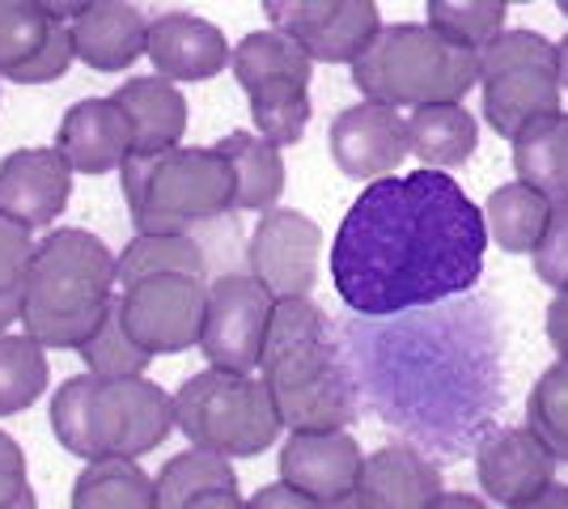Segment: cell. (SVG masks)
I'll use <instances>...</instances> for the list:
<instances>
[{"mask_svg": "<svg viewBox=\"0 0 568 509\" xmlns=\"http://www.w3.org/2000/svg\"><path fill=\"white\" fill-rule=\"evenodd\" d=\"M72 60H77V48H72V26L55 22L48 43L34 51L22 69H13L9 81H13V85H48V81H60V77L69 73Z\"/></svg>", "mask_w": 568, "mask_h": 509, "instance_id": "cell-39", "label": "cell"}, {"mask_svg": "<svg viewBox=\"0 0 568 509\" xmlns=\"http://www.w3.org/2000/svg\"><path fill=\"white\" fill-rule=\"evenodd\" d=\"M158 480V509H183L187 501L216 492V488H237L230 455H216L204 446H191L183 455L166 459V467L153 476Z\"/></svg>", "mask_w": 568, "mask_h": 509, "instance_id": "cell-30", "label": "cell"}, {"mask_svg": "<svg viewBox=\"0 0 568 509\" xmlns=\"http://www.w3.org/2000/svg\"><path fill=\"white\" fill-rule=\"evenodd\" d=\"M251 509H327L318 497H310V492H302V488L293 485H267L260 488L255 497H251Z\"/></svg>", "mask_w": 568, "mask_h": 509, "instance_id": "cell-43", "label": "cell"}, {"mask_svg": "<svg viewBox=\"0 0 568 509\" xmlns=\"http://www.w3.org/2000/svg\"><path fill=\"white\" fill-rule=\"evenodd\" d=\"M94 390L98 374H72L64 387L51 395V434L55 441L77 455V459L94 462Z\"/></svg>", "mask_w": 568, "mask_h": 509, "instance_id": "cell-33", "label": "cell"}, {"mask_svg": "<svg viewBox=\"0 0 568 509\" xmlns=\"http://www.w3.org/2000/svg\"><path fill=\"white\" fill-rule=\"evenodd\" d=\"M514 145V174L521 183L539 187L547 200H568V111H547L539 120H530Z\"/></svg>", "mask_w": 568, "mask_h": 509, "instance_id": "cell-24", "label": "cell"}, {"mask_svg": "<svg viewBox=\"0 0 568 509\" xmlns=\"http://www.w3.org/2000/svg\"><path fill=\"white\" fill-rule=\"evenodd\" d=\"M509 509H568V485H551L544 488V492H535V497H526V501H518V506Z\"/></svg>", "mask_w": 568, "mask_h": 509, "instance_id": "cell-46", "label": "cell"}, {"mask_svg": "<svg viewBox=\"0 0 568 509\" xmlns=\"http://www.w3.org/2000/svg\"><path fill=\"white\" fill-rule=\"evenodd\" d=\"M144 55L170 81H213L221 69H230L234 48L221 26L204 22L195 13H162L149 22Z\"/></svg>", "mask_w": 568, "mask_h": 509, "instance_id": "cell-17", "label": "cell"}, {"mask_svg": "<svg viewBox=\"0 0 568 509\" xmlns=\"http://www.w3.org/2000/svg\"><path fill=\"white\" fill-rule=\"evenodd\" d=\"M260 378L267 383L284 429H348L361 416L348 339L310 297H276Z\"/></svg>", "mask_w": 568, "mask_h": 509, "instance_id": "cell-3", "label": "cell"}, {"mask_svg": "<svg viewBox=\"0 0 568 509\" xmlns=\"http://www.w3.org/2000/svg\"><path fill=\"white\" fill-rule=\"evenodd\" d=\"M556 55H560V85L568 90V34L556 43Z\"/></svg>", "mask_w": 568, "mask_h": 509, "instance_id": "cell-51", "label": "cell"}, {"mask_svg": "<svg viewBox=\"0 0 568 509\" xmlns=\"http://www.w3.org/2000/svg\"><path fill=\"white\" fill-rule=\"evenodd\" d=\"M353 85L386 106L463 102L479 85V51L446 39L428 22L382 26L378 39L356 55Z\"/></svg>", "mask_w": 568, "mask_h": 509, "instance_id": "cell-5", "label": "cell"}, {"mask_svg": "<svg viewBox=\"0 0 568 509\" xmlns=\"http://www.w3.org/2000/svg\"><path fill=\"white\" fill-rule=\"evenodd\" d=\"M530 259H535V276L544 285H551L556 293L568 289V200L551 208V221H547L544 238H539Z\"/></svg>", "mask_w": 568, "mask_h": 509, "instance_id": "cell-40", "label": "cell"}, {"mask_svg": "<svg viewBox=\"0 0 568 509\" xmlns=\"http://www.w3.org/2000/svg\"><path fill=\"white\" fill-rule=\"evenodd\" d=\"M361 390L374 413L425 455L475 450L505 408V327L479 293L365 318L348 327Z\"/></svg>", "mask_w": 568, "mask_h": 509, "instance_id": "cell-1", "label": "cell"}, {"mask_svg": "<svg viewBox=\"0 0 568 509\" xmlns=\"http://www.w3.org/2000/svg\"><path fill=\"white\" fill-rule=\"evenodd\" d=\"M221 157L234 170V208L242 213H267L276 208L284 192V157L260 132H230L216 141Z\"/></svg>", "mask_w": 568, "mask_h": 509, "instance_id": "cell-23", "label": "cell"}, {"mask_svg": "<svg viewBox=\"0 0 568 509\" xmlns=\"http://www.w3.org/2000/svg\"><path fill=\"white\" fill-rule=\"evenodd\" d=\"M55 149L77 174H111L132 157V123L115 98H81L64 111Z\"/></svg>", "mask_w": 568, "mask_h": 509, "instance_id": "cell-18", "label": "cell"}, {"mask_svg": "<svg viewBox=\"0 0 568 509\" xmlns=\"http://www.w3.org/2000/svg\"><path fill=\"white\" fill-rule=\"evenodd\" d=\"M339 0H263V18L276 26V30H288L297 43L310 39L318 26L335 13Z\"/></svg>", "mask_w": 568, "mask_h": 509, "instance_id": "cell-41", "label": "cell"}, {"mask_svg": "<svg viewBox=\"0 0 568 509\" xmlns=\"http://www.w3.org/2000/svg\"><path fill=\"white\" fill-rule=\"evenodd\" d=\"M479 90L488 128L514 141L530 120L560 111V55L539 30H500L479 51Z\"/></svg>", "mask_w": 568, "mask_h": 509, "instance_id": "cell-8", "label": "cell"}, {"mask_svg": "<svg viewBox=\"0 0 568 509\" xmlns=\"http://www.w3.org/2000/svg\"><path fill=\"white\" fill-rule=\"evenodd\" d=\"M230 69H234L242 90H255V85H267V81H302V85H310L314 55L288 30L272 26V30H255V34H246L237 43Z\"/></svg>", "mask_w": 568, "mask_h": 509, "instance_id": "cell-27", "label": "cell"}, {"mask_svg": "<svg viewBox=\"0 0 568 509\" xmlns=\"http://www.w3.org/2000/svg\"><path fill=\"white\" fill-rule=\"evenodd\" d=\"M251 102V123L272 145H297L310 128V90L302 81H267L255 90H242Z\"/></svg>", "mask_w": 568, "mask_h": 509, "instance_id": "cell-32", "label": "cell"}, {"mask_svg": "<svg viewBox=\"0 0 568 509\" xmlns=\"http://www.w3.org/2000/svg\"><path fill=\"white\" fill-rule=\"evenodd\" d=\"M34 230L26 221L0 213V293L9 289H26V276H30V264H34Z\"/></svg>", "mask_w": 568, "mask_h": 509, "instance_id": "cell-38", "label": "cell"}, {"mask_svg": "<svg viewBox=\"0 0 568 509\" xmlns=\"http://www.w3.org/2000/svg\"><path fill=\"white\" fill-rule=\"evenodd\" d=\"M69 509H158V480L136 459H94L77 471Z\"/></svg>", "mask_w": 568, "mask_h": 509, "instance_id": "cell-26", "label": "cell"}, {"mask_svg": "<svg viewBox=\"0 0 568 509\" xmlns=\"http://www.w3.org/2000/svg\"><path fill=\"white\" fill-rule=\"evenodd\" d=\"M183 509H251V501L237 488H216V492H204V497L187 501Z\"/></svg>", "mask_w": 568, "mask_h": 509, "instance_id": "cell-45", "label": "cell"}, {"mask_svg": "<svg viewBox=\"0 0 568 509\" xmlns=\"http://www.w3.org/2000/svg\"><path fill=\"white\" fill-rule=\"evenodd\" d=\"M204 311H209V281L204 276L166 272V276H144V281H132L119 289L123 327L153 357L187 353L191 344H200Z\"/></svg>", "mask_w": 568, "mask_h": 509, "instance_id": "cell-9", "label": "cell"}, {"mask_svg": "<svg viewBox=\"0 0 568 509\" xmlns=\"http://www.w3.org/2000/svg\"><path fill=\"white\" fill-rule=\"evenodd\" d=\"M556 4H560V13H565V18H568V0H556Z\"/></svg>", "mask_w": 568, "mask_h": 509, "instance_id": "cell-53", "label": "cell"}, {"mask_svg": "<svg viewBox=\"0 0 568 509\" xmlns=\"http://www.w3.org/2000/svg\"><path fill=\"white\" fill-rule=\"evenodd\" d=\"M509 4H530V0H509Z\"/></svg>", "mask_w": 568, "mask_h": 509, "instance_id": "cell-54", "label": "cell"}, {"mask_svg": "<svg viewBox=\"0 0 568 509\" xmlns=\"http://www.w3.org/2000/svg\"><path fill=\"white\" fill-rule=\"evenodd\" d=\"M323 259V230L297 208H267L255 221L246 246L251 276L267 285L276 297H310Z\"/></svg>", "mask_w": 568, "mask_h": 509, "instance_id": "cell-12", "label": "cell"}, {"mask_svg": "<svg viewBox=\"0 0 568 509\" xmlns=\"http://www.w3.org/2000/svg\"><path fill=\"white\" fill-rule=\"evenodd\" d=\"M174 425L191 446L230 459H255L276 446L284 420L263 378L237 369H200L174 390Z\"/></svg>", "mask_w": 568, "mask_h": 509, "instance_id": "cell-7", "label": "cell"}, {"mask_svg": "<svg viewBox=\"0 0 568 509\" xmlns=\"http://www.w3.org/2000/svg\"><path fill=\"white\" fill-rule=\"evenodd\" d=\"M48 353L30 332H0V416L26 413L48 395Z\"/></svg>", "mask_w": 568, "mask_h": 509, "instance_id": "cell-28", "label": "cell"}, {"mask_svg": "<svg viewBox=\"0 0 568 509\" xmlns=\"http://www.w3.org/2000/svg\"><path fill=\"white\" fill-rule=\"evenodd\" d=\"M119 183L136 234H191L195 225L234 213V170L221 149L174 145L132 153L119 166Z\"/></svg>", "mask_w": 568, "mask_h": 509, "instance_id": "cell-6", "label": "cell"}, {"mask_svg": "<svg viewBox=\"0 0 568 509\" xmlns=\"http://www.w3.org/2000/svg\"><path fill=\"white\" fill-rule=\"evenodd\" d=\"M174 395L136 378H98L94 459H141L174 434Z\"/></svg>", "mask_w": 568, "mask_h": 509, "instance_id": "cell-11", "label": "cell"}, {"mask_svg": "<svg viewBox=\"0 0 568 509\" xmlns=\"http://www.w3.org/2000/svg\"><path fill=\"white\" fill-rule=\"evenodd\" d=\"M547 339L556 348V357H568V289H560L547 302Z\"/></svg>", "mask_w": 568, "mask_h": 509, "instance_id": "cell-44", "label": "cell"}, {"mask_svg": "<svg viewBox=\"0 0 568 509\" xmlns=\"http://www.w3.org/2000/svg\"><path fill=\"white\" fill-rule=\"evenodd\" d=\"M26 455L22 446L13 441V437L0 429V506H9V501H18L26 492Z\"/></svg>", "mask_w": 568, "mask_h": 509, "instance_id": "cell-42", "label": "cell"}, {"mask_svg": "<svg viewBox=\"0 0 568 509\" xmlns=\"http://www.w3.org/2000/svg\"><path fill=\"white\" fill-rule=\"evenodd\" d=\"M526 425L551 446V455L568 462V357L544 369L526 399Z\"/></svg>", "mask_w": 568, "mask_h": 509, "instance_id": "cell-37", "label": "cell"}, {"mask_svg": "<svg viewBox=\"0 0 568 509\" xmlns=\"http://www.w3.org/2000/svg\"><path fill=\"white\" fill-rule=\"evenodd\" d=\"M428 509H488V501L475 492H442Z\"/></svg>", "mask_w": 568, "mask_h": 509, "instance_id": "cell-49", "label": "cell"}, {"mask_svg": "<svg viewBox=\"0 0 568 509\" xmlns=\"http://www.w3.org/2000/svg\"><path fill=\"white\" fill-rule=\"evenodd\" d=\"M551 208H556V200H547L539 187L514 179V183L497 187V192L488 195V204H484L488 238L500 251H509V255H535L547 221H551Z\"/></svg>", "mask_w": 568, "mask_h": 509, "instance_id": "cell-25", "label": "cell"}, {"mask_svg": "<svg viewBox=\"0 0 568 509\" xmlns=\"http://www.w3.org/2000/svg\"><path fill=\"white\" fill-rule=\"evenodd\" d=\"M204 267H209L204 246L191 234H136L119 251V289L144 276H166V272L204 276Z\"/></svg>", "mask_w": 568, "mask_h": 509, "instance_id": "cell-31", "label": "cell"}, {"mask_svg": "<svg viewBox=\"0 0 568 509\" xmlns=\"http://www.w3.org/2000/svg\"><path fill=\"white\" fill-rule=\"evenodd\" d=\"M276 315V293L260 285L251 272H230L209 285V311H204V332H200V353L216 369H237L255 374L267 348Z\"/></svg>", "mask_w": 568, "mask_h": 509, "instance_id": "cell-10", "label": "cell"}, {"mask_svg": "<svg viewBox=\"0 0 568 509\" xmlns=\"http://www.w3.org/2000/svg\"><path fill=\"white\" fill-rule=\"evenodd\" d=\"M119 297V255L90 230H48L26 276L22 332L51 353H77Z\"/></svg>", "mask_w": 568, "mask_h": 509, "instance_id": "cell-4", "label": "cell"}, {"mask_svg": "<svg viewBox=\"0 0 568 509\" xmlns=\"http://www.w3.org/2000/svg\"><path fill=\"white\" fill-rule=\"evenodd\" d=\"M484 208L450 170L365 183L332 243V285L356 318H382L471 293L488 255Z\"/></svg>", "mask_w": 568, "mask_h": 509, "instance_id": "cell-2", "label": "cell"}, {"mask_svg": "<svg viewBox=\"0 0 568 509\" xmlns=\"http://www.w3.org/2000/svg\"><path fill=\"white\" fill-rule=\"evenodd\" d=\"M43 9H48L55 22H72V18H81L90 4H98V0H39Z\"/></svg>", "mask_w": 568, "mask_h": 509, "instance_id": "cell-48", "label": "cell"}, {"mask_svg": "<svg viewBox=\"0 0 568 509\" xmlns=\"http://www.w3.org/2000/svg\"><path fill=\"white\" fill-rule=\"evenodd\" d=\"M22 306H26V289L0 293V332H13V323H22Z\"/></svg>", "mask_w": 568, "mask_h": 509, "instance_id": "cell-47", "label": "cell"}, {"mask_svg": "<svg viewBox=\"0 0 568 509\" xmlns=\"http://www.w3.org/2000/svg\"><path fill=\"white\" fill-rule=\"evenodd\" d=\"M132 123V153H162L183 145L187 132V98L170 77H132L111 94Z\"/></svg>", "mask_w": 568, "mask_h": 509, "instance_id": "cell-21", "label": "cell"}, {"mask_svg": "<svg viewBox=\"0 0 568 509\" xmlns=\"http://www.w3.org/2000/svg\"><path fill=\"white\" fill-rule=\"evenodd\" d=\"M69 26L77 60L90 64L94 73H123L149 48V22L128 0H98Z\"/></svg>", "mask_w": 568, "mask_h": 509, "instance_id": "cell-20", "label": "cell"}, {"mask_svg": "<svg viewBox=\"0 0 568 509\" xmlns=\"http://www.w3.org/2000/svg\"><path fill=\"white\" fill-rule=\"evenodd\" d=\"M505 4L509 0H428L425 13L446 39L484 51L505 30Z\"/></svg>", "mask_w": 568, "mask_h": 509, "instance_id": "cell-35", "label": "cell"}, {"mask_svg": "<svg viewBox=\"0 0 568 509\" xmlns=\"http://www.w3.org/2000/svg\"><path fill=\"white\" fill-rule=\"evenodd\" d=\"M556 455L544 437L530 425H514V429H493L475 446V476L479 488L497 501V506H518L526 497L544 492L556 480Z\"/></svg>", "mask_w": 568, "mask_h": 509, "instance_id": "cell-14", "label": "cell"}, {"mask_svg": "<svg viewBox=\"0 0 568 509\" xmlns=\"http://www.w3.org/2000/svg\"><path fill=\"white\" fill-rule=\"evenodd\" d=\"M407 136H412V157H420V166L454 170L467 166L479 149V123L463 102H433L407 115Z\"/></svg>", "mask_w": 568, "mask_h": 509, "instance_id": "cell-22", "label": "cell"}, {"mask_svg": "<svg viewBox=\"0 0 568 509\" xmlns=\"http://www.w3.org/2000/svg\"><path fill=\"white\" fill-rule=\"evenodd\" d=\"M327 509H365V506H361V497H356V488H353V492H344V497L327 501Z\"/></svg>", "mask_w": 568, "mask_h": 509, "instance_id": "cell-50", "label": "cell"}, {"mask_svg": "<svg viewBox=\"0 0 568 509\" xmlns=\"http://www.w3.org/2000/svg\"><path fill=\"white\" fill-rule=\"evenodd\" d=\"M55 30V18L39 0H0V77L22 69Z\"/></svg>", "mask_w": 568, "mask_h": 509, "instance_id": "cell-36", "label": "cell"}, {"mask_svg": "<svg viewBox=\"0 0 568 509\" xmlns=\"http://www.w3.org/2000/svg\"><path fill=\"white\" fill-rule=\"evenodd\" d=\"M332 157L339 174H348L356 183L395 174L412 157V136L399 106H386L374 98L344 106L332 120Z\"/></svg>", "mask_w": 568, "mask_h": 509, "instance_id": "cell-13", "label": "cell"}, {"mask_svg": "<svg viewBox=\"0 0 568 509\" xmlns=\"http://www.w3.org/2000/svg\"><path fill=\"white\" fill-rule=\"evenodd\" d=\"M0 509H39V501H34V488H26L18 501H9V506H0Z\"/></svg>", "mask_w": 568, "mask_h": 509, "instance_id": "cell-52", "label": "cell"}, {"mask_svg": "<svg viewBox=\"0 0 568 509\" xmlns=\"http://www.w3.org/2000/svg\"><path fill=\"white\" fill-rule=\"evenodd\" d=\"M77 353H81L85 369L98 374V378H136V374H144L149 362H153V353L141 348V344L132 339V332L123 327V318H119V297H115V306L106 311V318L94 327V336L85 339Z\"/></svg>", "mask_w": 568, "mask_h": 509, "instance_id": "cell-34", "label": "cell"}, {"mask_svg": "<svg viewBox=\"0 0 568 509\" xmlns=\"http://www.w3.org/2000/svg\"><path fill=\"white\" fill-rule=\"evenodd\" d=\"M276 462L284 485L302 488L327 506L356 488L365 455L348 429H288Z\"/></svg>", "mask_w": 568, "mask_h": 509, "instance_id": "cell-15", "label": "cell"}, {"mask_svg": "<svg viewBox=\"0 0 568 509\" xmlns=\"http://www.w3.org/2000/svg\"><path fill=\"white\" fill-rule=\"evenodd\" d=\"M382 13L378 0H339L335 13L318 26L302 48L314 55V64H353L361 51L378 39Z\"/></svg>", "mask_w": 568, "mask_h": 509, "instance_id": "cell-29", "label": "cell"}, {"mask_svg": "<svg viewBox=\"0 0 568 509\" xmlns=\"http://www.w3.org/2000/svg\"><path fill=\"white\" fill-rule=\"evenodd\" d=\"M442 492L446 485H442L437 462L412 441L382 446L361 462L356 497L365 509H428Z\"/></svg>", "mask_w": 568, "mask_h": 509, "instance_id": "cell-19", "label": "cell"}, {"mask_svg": "<svg viewBox=\"0 0 568 509\" xmlns=\"http://www.w3.org/2000/svg\"><path fill=\"white\" fill-rule=\"evenodd\" d=\"M69 157L60 149H18L0 162V213L26 221L30 230H48L69 208L72 195Z\"/></svg>", "mask_w": 568, "mask_h": 509, "instance_id": "cell-16", "label": "cell"}]
</instances>
